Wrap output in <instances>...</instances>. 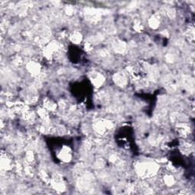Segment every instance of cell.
<instances>
[{
	"label": "cell",
	"mask_w": 195,
	"mask_h": 195,
	"mask_svg": "<svg viewBox=\"0 0 195 195\" xmlns=\"http://www.w3.org/2000/svg\"><path fill=\"white\" fill-rule=\"evenodd\" d=\"M69 39L73 44H80L82 40V35L79 31H74L70 35Z\"/></svg>",
	"instance_id": "cell-14"
},
{
	"label": "cell",
	"mask_w": 195,
	"mask_h": 195,
	"mask_svg": "<svg viewBox=\"0 0 195 195\" xmlns=\"http://www.w3.org/2000/svg\"><path fill=\"white\" fill-rule=\"evenodd\" d=\"M93 129L95 130V131L96 133L100 135H103L104 133H105V132L108 131V128H107L106 124H105V120L98 121L96 122H95L94 125H93Z\"/></svg>",
	"instance_id": "cell-10"
},
{
	"label": "cell",
	"mask_w": 195,
	"mask_h": 195,
	"mask_svg": "<svg viewBox=\"0 0 195 195\" xmlns=\"http://www.w3.org/2000/svg\"><path fill=\"white\" fill-rule=\"evenodd\" d=\"M40 177L41 178L42 180H43L44 182H47V183H50V178H49L47 173L44 171V170H40Z\"/></svg>",
	"instance_id": "cell-20"
},
{
	"label": "cell",
	"mask_w": 195,
	"mask_h": 195,
	"mask_svg": "<svg viewBox=\"0 0 195 195\" xmlns=\"http://www.w3.org/2000/svg\"><path fill=\"white\" fill-rule=\"evenodd\" d=\"M170 119L172 122H175L177 120V114L176 113H172L171 115H170Z\"/></svg>",
	"instance_id": "cell-28"
},
{
	"label": "cell",
	"mask_w": 195,
	"mask_h": 195,
	"mask_svg": "<svg viewBox=\"0 0 195 195\" xmlns=\"http://www.w3.org/2000/svg\"><path fill=\"white\" fill-rule=\"evenodd\" d=\"M24 160H26L28 162H29V163H31L32 162H34V153H33L32 151L29 150V151H28L27 152H26L25 159H24Z\"/></svg>",
	"instance_id": "cell-19"
},
{
	"label": "cell",
	"mask_w": 195,
	"mask_h": 195,
	"mask_svg": "<svg viewBox=\"0 0 195 195\" xmlns=\"http://www.w3.org/2000/svg\"><path fill=\"white\" fill-rule=\"evenodd\" d=\"M159 24H160V22H159V15H152L150 18L149 19V27L152 29H156L159 28Z\"/></svg>",
	"instance_id": "cell-12"
},
{
	"label": "cell",
	"mask_w": 195,
	"mask_h": 195,
	"mask_svg": "<svg viewBox=\"0 0 195 195\" xmlns=\"http://www.w3.org/2000/svg\"><path fill=\"white\" fill-rule=\"evenodd\" d=\"M114 50L117 54H124L126 50V44L125 42L122 41L120 40H116L113 44H112Z\"/></svg>",
	"instance_id": "cell-9"
},
{
	"label": "cell",
	"mask_w": 195,
	"mask_h": 195,
	"mask_svg": "<svg viewBox=\"0 0 195 195\" xmlns=\"http://www.w3.org/2000/svg\"><path fill=\"white\" fill-rule=\"evenodd\" d=\"M90 79L92 84L95 87H100V86L102 85L105 80V76L101 73H97V72H92L90 75Z\"/></svg>",
	"instance_id": "cell-6"
},
{
	"label": "cell",
	"mask_w": 195,
	"mask_h": 195,
	"mask_svg": "<svg viewBox=\"0 0 195 195\" xmlns=\"http://www.w3.org/2000/svg\"><path fill=\"white\" fill-rule=\"evenodd\" d=\"M109 160L110 162H117V155H115V154H111V155L109 157Z\"/></svg>",
	"instance_id": "cell-26"
},
{
	"label": "cell",
	"mask_w": 195,
	"mask_h": 195,
	"mask_svg": "<svg viewBox=\"0 0 195 195\" xmlns=\"http://www.w3.org/2000/svg\"><path fill=\"white\" fill-rule=\"evenodd\" d=\"M92 49V44L89 43V42H87V43L85 44V50L86 51H90Z\"/></svg>",
	"instance_id": "cell-27"
},
{
	"label": "cell",
	"mask_w": 195,
	"mask_h": 195,
	"mask_svg": "<svg viewBox=\"0 0 195 195\" xmlns=\"http://www.w3.org/2000/svg\"><path fill=\"white\" fill-rule=\"evenodd\" d=\"M133 28H134V30H135V31H138V32H140V31H143V25H142V24L140 23V22H135L134 26H133Z\"/></svg>",
	"instance_id": "cell-24"
},
{
	"label": "cell",
	"mask_w": 195,
	"mask_h": 195,
	"mask_svg": "<svg viewBox=\"0 0 195 195\" xmlns=\"http://www.w3.org/2000/svg\"><path fill=\"white\" fill-rule=\"evenodd\" d=\"M13 167L12 159L6 154L2 153L1 156V169L2 171H8Z\"/></svg>",
	"instance_id": "cell-7"
},
{
	"label": "cell",
	"mask_w": 195,
	"mask_h": 195,
	"mask_svg": "<svg viewBox=\"0 0 195 195\" xmlns=\"http://www.w3.org/2000/svg\"><path fill=\"white\" fill-rule=\"evenodd\" d=\"M65 12L67 15H73L74 13V8L73 6H66L65 8Z\"/></svg>",
	"instance_id": "cell-21"
},
{
	"label": "cell",
	"mask_w": 195,
	"mask_h": 195,
	"mask_svg": "<svg viewBox=\"0 0 195 195\" xmlns=\"http://www.w3.org/2000/svg\"><path fill=\"white\" fill-rule=\"evenodd\" d=\"M179 134L182 136H187L190 133V127L185 124H180L177 125Z\"/></svg>",
	"instance_id": "cell-13"
},
{
	"label": "cell",
	"mask_w": 195,
	"mask_h": 195,
	"mask_svg": "<svg viewBox=\"0 0 195 195\" xmlns=\"http://www.w3.org/2000/svg\"><path fill=\"white\" fill-rule=\"evenodd\" d=\"M27 69L33 76H38L41 73V66L35 60L30 61L27 64Z\"/></svg>",
	"instance_id": "cell-4"
},
{
	"label": "cell",
	"mask_w": 195,
	"mask_h": 195,
	"mask_svg": "<svg viewBox=\"0 0 195 195\" xmlns=\"http://www.w3.org/2000/svg\"><path fill=\"white\" fill-rule=\"evenodd\" d=\"M164 182L166 183V185L168 186H172L174 184H175V178L172 175H167L164 177Z\"/></svg>",
	"instance_id": "cell-18"
},
{
	"label": "cell",
	"mask_w": 195,
	"mask_h": 195,
	"mask_svg": "<svg viewBox=\"0 0 195 195\" xmlns=\"http://www.w3.org/2000/svg\"><path fill=\"white\" fill-rule=\"evenodd\" d=\"M23 118L24 121H26L27 122H33L35 120V117H36V115L34 114V112L31 111V110H28L25 113H24L23 115Z\"/></svg>",
	"instance_id": "cell-15"
},
{
	"label": "cell",
	"mask_w": 195,
	"mask_h": 195,
	"mask_svg": "<svg viewBox=\"0 0 195 195\" xmlns=\"http://www.w3.org/2000/svg\"><path fill=\"white\" fill-rule=\"evenodd\" d=\"M113 80L116 85L121 86V87H124L127 83V74L126 72L125 73L119 72V73H115L114 75Z\"/></svg>",
	"instance_id": "cell-5"
},
{
	"label": "cell",
	"mask_w": 195,
	"mask_h": 195,
	"mask_svg": "<svg viewBox=\"0 0 195 195\" xmlns=\"http://www.w3.org/2000/svg\"><path fill=\"white\" fill-rule=\"evenodd\" d=\"M166 14L167 15H168V17L171 18H174L175 17V15H176V13H175V10L174 9V8H168L166 11Z\"/></svg>",
	"instance_id": "cell-22"
},
{
	"label": "cell",
	"mask_w": 195,
	"mask_h": 195,
	"mask_svg": "<svg viewBox=\"0 0 195 195\" xmlns=\"http://www.w3.org/2000/svg\"><path fill=\"white\" fill-rule=\"evenodd\" d=\"M59 159L64 162H69L72 159V151L68 146H63L59 152Z\"/></svg>",
	"instance_id": "cell-8"
},
{
	"label": "cell",
	"mask_w": 195,
	"mask_h": 195,
	"mask_svg": "<svg viewBox=\"0 0 195 195\" xmlns=\"http://www.w3.org/2000/svg\"><path fill=\"white\" fill-rule=\"evenodd\" d=\"M101 10L93 8H87L85 9V15L87 20L92 22H96L101 19Z\"/></svg>",
	"instance_id": "cell-3"
},
{
	"label": "cell",
	"mask_w": 195,
	"mask_h": 195,
	"mask_svg": "<svg viewBox=\"0 0 195 195\" xmlns=\"http://www.w3.org/2000/svg\"><path fill=\"white\" fill-rule=\"evenodd\" d=\"M43 103H44L43 104L44 108L45 109H47L48 111H54L57 108V104L54 102L51 99H50V98H44Z\"/></svg>",
	"instance_id": "cell-11"
},
{
	"label": "cell",
	"mask_w": 195,
	"mask_h": 195,
	"mask_svg": "<svg viewBox=\"0 0 195 195\" xmlns=\"http://www.w3.org/2000/svg\"><path fill=\"white\" fill-rule=\"evenodd\" d=\"M186 36L188 38L189 41L193 42L194 40V26H190L186 32Z\"/></svg>",
	"instance_id": "cell-17"
},
{
	"label": "cell",
	"mask_w": 195,
	"mask_h": 195,
	"mask_svg": "<svg viewBox=\"0 0 195 195\" xmlns=\"http://www.w3.org/2000/svg\"><path fill=\"white\" fill-rule=\"evenodd\" d=\"M181 150H182V153L188 155L192 151V146L189 143H184L183 145L181 146Z\"/></svg>",
	"instance_id": "cell-16"
},
{
	"label": "cell",
	"mask_w": 195,
	"mask_h": 195,
	"mask_svg": "<svg viewBox=\"0 0 195 195\" xmlns=\"http://www.w3.org/2000/svg\"><path fill=\"white\" fill-rule=\"evenodd\" d=\"M23 63V59L22 58L20 57V56H16L15 58H14V60H13V63L16 66H20V65L22 64Z\"/></svg>",
	"instance_id": "cell-23"
},
{
	"label": "cell",
	"mask_w": 195,
	"mask_h": 195,
	"mask_svg": "<svg viewBox=\"0 0 195 195\" xmlns=\"http://www.w3.org/2000/svg\"><path fill=\"white\" fill-rule=\"evenodd\" d=\"M159 166L154 162H140L136 166V172L140 178H150L156 175Z\"/></svg>",
	"instance_id": "cell-1"
},
{
	"label": "cell",
	"mask_w": 195,
	"mask_h": 195,
	"mask_svg": "<svg viewBox=\"0 0 195 195\" xmlns=\"http://www.w3.org/2000/svg\"><path fill=\"white\" fill-rule=\"evenodd\" d=\"M166 59L167 62H168V63H173L174 61L175 60V57L173 55V54H167V55H166Z\"/></svg>",
	"instance_id": "cell-25"
},
{
	"label": "cell",
	"mask_w": 195,
	"mask_h": 195,
	"mask_svg": "<svg viewBox=\"0 0 195 195\" xmlns=\"http://www.w3.org/2000/svg\"><path fill=\"white\" fill-rule=\"evenodd\" d=\"M50 184H51L52 187L59 192H63L66 190V185H65L63 179L59 174H54L50 179Z\"/></svg>",
	"instance_id": "cell-2"
}]
</instances>
